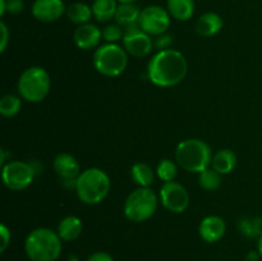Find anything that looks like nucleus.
I'll use <instances>...</instances> for the list:
<instances>
[{
  "mask_svg": "<svg viewBox=\"0 0 262 261\" xmlns=\"http://www.w3.org/2000/svg\"><path fill=\"white\" fill-rule=\"evenodd\" d=\"M51 79L41 67H30L18 79V92L28 102H41L50 91Z\"/></svg>",
  "mask_w": 262,
  "mask_h": 261,
  "instance_id": "5",
  "label": "nucleus"
},
{
  "mask_svg": "<svg viewBox=\"0 0 262 261\" xmlns=\"http://www.w3.org/2000/svg\"><path fill=\"white\" fill-rule=\"evenodd\" d=\"M86 261H114V258L107 252H101L100 251V252H95L92 255H90Z\"/></svg>",
  "mask_w": 262,
  "mask_h": 261,
  "instance_id": "32",
  "label": "nucleus"
},
{
  "mask_svg": "<svg viewBox=\"0 0 262 261\" xmlns=\"http://www.w3.org/2000/svg\"><path fill=\"white\" fill-rule=\"evenodd\" d=\"M188 64L183 54L174 49L160 50L147 67L148 78L159 87H171L181 83L187 76Z\"/></svg>",
  "mask_w": 262,
  "mask_h": 261,
  "instance_id": "1",
  "label": "nucleus"
},
{
  "mask_svg": "<svg viewBox=\"0 0 262 261\" xmlns=\"http://www.w3.org/2000/svg\"><path fill=\"white\" fill-rule=\"evenodd\" d=\"M199 232L205 242L215 243L224 237L225 232H227V225H225L223 217L216 216V215H210V216L202 219Z\"/></svg>",
  "mask_w": 262,
  "mask_h": 261,
  "instance_id": "15",
  "label": "nucleus"
},
{
  "mask_svg": "<svg viewBox=\"0 0 262 261\" xmlns=\"http://www.w3.org/2000/svg\"><path fill=\"white\" fill-rule=\"evenodd\" d=\"M109 191V176L99 168L86 169L77 178V196L86 205L100 204L107 196Z\"/></svg>",
  "mask_w": 262,
  "mask_h": 261,
  "instance_id": "4",
  "label": "nucleus"
},
{
  "mask_svg": "<svg viewBox=\"0 0 262 261\" xmlns=\"http://www.w3.org/2000/svg\"><path fill=\"white\" fill-rule=\"evenodd\" d=\"M71 261H78V260H77V258H74V257H73V258H72Z\"/></svg>",
  "mask_w": 262,
  "mask_h": 261,
  "instance_id": "38",
  "label": "nucleus"
},
{
  "mask_svg": "<svg viewBox=\"0 0 262 261\" xmlns=\"http://www.w3.org/2000/svg\"><path fill=\"white\" fill-rule=\"evenodd\" d=\"M7 12V0H0V15H4Z\"/></svg>",
  "mask_w": 262,
  "mask_h": 261,
  "instance_id": "35",
  "label": "nucleus"
},
{
  "mask_svg": "<svg viewBox=\"0 0 262 261\" xmlns=\"http://www.w3.org/2000/svg\"><path fill=\"white\" fill-rule=\"evenodd\" d=\"M239 230L245 237L247 238H255L257 237V233H256L255 223L253 219H242L239 222Z\"/></svg>",
  "mask_w": 262,
  "mask_h": 261,
  "instance_id": "28",
  "label": "nucleus"
},
{
  "mask_svg": "<svg viewBox=\"0 0 262 261\" xmlns=\"http://www.w3.org/2000/svg\"><path fill=\"white\" fill-rule=\"evenodd\" d=\"M54 170L64 182H76L81 174V166L71 154H59L54 159Z\"/></svg>",
  "mask_w": 262,
  "mask_h": 261,
  "instance_id": "14",
  "label": "nucleus"
},
{
  "mask_svg": "<svg viewBox=\"0 0 262 261\" xmlns=\"http://www.w3.org/2000/svg\"><path fill=\"white\" fill-rule=\"evenodd\" d=\"M166 7L170 17L177 20H188L194 13V0H168Z\"/></svg>",
  "mask_w": 262,
  "mask_h": 261,
  "instance_id": "20",
  "label": "nucleus"
},
{
  "mask_svg": "<svg viewBox=\"0 0 262 261\" xmlns=\"http://www.w3.org/2000/svg\"><path fill=\"white\" fill-rule=\"evenodd\" d=\"M92 61L95 69L100 74L106 77H117L127 68V51L117 44H105L96 49Z\"/></svg>",
  "mask_w": 262,
  "mask_h": 261,
  "instance_id": "6",
  "label": "nucleus"
},
{
  "mask_svg": "<svg viewBox=\"0 0 262 261\" xmlns=\"http://www.w3.org/2000/svg\"><path fill=\"white\" fill-rule=\"evenodd\" d=\"M118 2H119L120 4H130V3H135L137 2V0H118Z\"/></svg>",
  "mask_w": 262,
  "mask_h": 261,
  "instance_id": "37",
  "label": "nucleus"
},
{
  "mask_svg": "<svg viewBox=\"0 0 262 261\" xmlns=\"http://www.w3.org/2000/svg\"><path fill=\"white\" fill-rule=\"evenodd\" d=\"M223 28V19L216 13H205L197 19L196 31L202 37H211L220 32Z\"/></svg>",
  "mask_w": 262,
  "mask_h": 261,
  "instance_id": "16",
  "label": "nucleus"
},
{
  "mask_svg": "<svg viewBox=\"0 0 262 261\" xmlns=\"http://www.w3.org/2000/svg\"><path fill=\"white\" fill-rule=\"evenodd\" d=\"M160 201L166 210L181 214L188 207L189 194L178 182H165L160 188Z\"/></svg>",
  "mask_w": 262,
  "mask_h": 261,
  "instance_id": "10",
  "label": "nucleus"
},
{
  "mask_svg": "<svg viewBox=\"0 0 262 261\" xmlns=\"http://www.w3.org/2000/svg\"><path fill=\"white\" fill-rule=\"evenodd\" d=\"M257 251L258 253H260L261 258H262V235L260 238H258V243H257Z\"/></svg>",
  "mask_w": 262,
  "mask_h": 261,
  "instance_id": "36",
  "label": "nucleus"
},
{
  "mask_svg": "<svg viewBox=\"0 0 262 261\" xmlns=\"http://www.w3.org/2000/svg\"><path fill=\"white\" fill-rule=\"evenodd\" d=\"M171 44H173V38H171V36L168 35L166 32L158 36V38L155 40V46L158 49H160V50H166V49L170 48Z\"/></svg>",
  "mask_w": 262,
  "mask_h": 261,
  "instance_id": "31",
  "label": "nucleus"
},
{
  "mask_svg": "<svg viewBox=\"0 0 262 261\" xmlns=\"http://www.w3.org/2000/svg\"><path fill=\"white\" fill-rule=\"evenodd\" d=\"M176 161L186 171L201 173L211 165V148L205 141L199 138H188L179 142L177 146Z\"/></svg>",
  "mask_w": 262,
  "mask_h": 261,
  "instance_id": "3",
  "label": "nucleus"
},
{
  "mask_svg": "<svg viewBox=\"0 0 262 261\" xmlns=\"http://www.w3.org/2000/svg\"><path fill=\"white\" fill-rule=\"evenodd\" d=\"M211 165L212 169H215L217 173L228 174L237 165V156L229 148H223L212 156Z\"/></svg>",
  "mask_w": 262,
  "mask_h": 261,
  "instance_id": "19",
  "label": "nucleus"
},
{
  "mask_svg": "<svg viewBox=\"0 0 262 261\" xmlns=\"http://www.w3.org/2000/svg\"><path fill=\"white\" fill-rule=\"evenodd\" d=\"M156 173H158V177L161 181L171 182L177 177L178 169H177L176 163L173 160H170V159H163L159 163L158 168H156Z\"/></svg>",
  "mask_w": 262,
  "mask_h": 261,
  "instance_id": "26",
  "label": "nucleus"
},
{
  "mask_svg": "<svg viewBox=\"0 0 262 261\" xmlns=\"http://www.w3.org/2000/svg\"><path fill=\"white\" fill-rule=\"evenodd\" d=\"M102 37V31L92 23L79 25L73 33L74 44L82 50H91L100 44Z\"/></svg>",
  "mask_w": 262,
  "mask_h": 261,
  "instance_id": "13",
  "label": "nucleus"
},
{
  "mask_svg": "<svg viewBox=\"0 0 262 261\" xmlns=\"http://www.w3.org/2000/svg\"><path fill=\"white\" fill-rule=\"evenodd\" d=\"M200 186L206 191H215L222 184V174L217 173L215 169L207 168L206 170L200 173Z\"/></svg>",
  "mask_w": 262,
  "mask_h": 261,
  "instance_id": "25",
  "label": "nucleus"
},
{
  "mask_svg": "<svg viewBox=\"0 0 262 261\" xmlns=\"http://www.w3.org/2000/svg\"><path fill=\"white\" fill-rule=\"evenodd\" d=\"M0 31H2V46H0V50L4 51L8 45V41H9V30H8L7 25L4 22H0Z\"/></svg>",
  "mask_w": 262,
  "mask_h": 261,
  "instance_id": "33",
  "label": "nucleus"
},
{
  "mask_svg": "<svg viewBox=\"0 0 262 261\" xmlns=\"http://www.w3.org/2000/svg\"><path fill=\"white\" fill-rule=\"evenodd\" d=\"M118 0H95L92 4V13L99 22H109L115 18L118 9Z\"/></svg>",
  "mask_w": 262,
  "mask_h": 261,
  "instance_id": "21",
  "label": "nucleus"
},
{
  "mask_svg": "<svg viewBox=\"0 0 262 261\" xmlns=\"http://www.w3.org/2000/svg\"><path fill=\"white\" fill-rule=\"evenodd\" d=\"M140 14L141 10L133 3H130V4H119L114 19L118 25L122 26L124 30H127V28L133 27V26H138Z\"/></svg>",
  "mask_w": 262,
  "mask_h": 261,
  "instance_id": "18",
  "label": "nucleus"
},
{
  "mask_svg": "<svg viewBox=\"0 0 262 261\" xmlns=\"http://www.w3.org/2000/svg\"><path fill=\"white\" fill-rule=\"evenodd\" d=\"M124 33L125 30H123L122 26H119L118 23H115V25H107L102 30V38L107 44H115L117 41L122 40L124 37Z\"/></svg>",
  "mask_w": 262,
  "mask_h": 261,
  "instance_id": "27",
  "label": "nucleus"
},
{
  "mask_svg": "<svg viewBox=\"0 0 262 261\" xmlns=\"http://www.w3.org/2000/svg\"><path fill=\"white\" fill-rule=\"evenodd\" d=\"M0 237H2V243H0V252H4L8 248L10 243V238H12V234H10V230L8 229L7 225L2 224L0 225Z\"/></svg>",
  "mask_w": 262,
  "mask_h": 261,
  "instance_id": "29",
  "label": "nucleus"
},
{
  "mask_svg": "<svg viewBox=\"0 0 262 261\" xmlns=\"http://www.w3.org/2000/svg\"><path fill=\"white\" fill-rule=\"evenodd\" d=\"M37 171L31 163L25 161H9L3 165L2 178L5 187L12 191H22L27 188L35 179Z\"/></svg>",
  "mask_w": 262,
  "mask_h": 261,
  "instance_id": "8",
  "label": "nucleus"
},
{
  "mask_svg": "<svg viewBox=\"0 0 262 261\" xmlns=\"http://www.w3.org/2000/svg\"><path fill=\"white\" fill-rule=\"evenodd\" d=\"M25 9L23 0H7V12L10 14H19Z\"/></svg>",
  "mask_w": 262,
  "mask_h": 261,
  "instance_id": "30",
  "label": "nucleus"
},
{
  "mask_svg": "<svg viewBox=\"0 0 262 261\" xmlns=\"http://www.w3.org/2000/svg\"><path fill=\"white\" fill-rule=\"evenodd\" d=\"M22 107V101L18 96L12 94H8L0 99V113L3 117L12 118L19 113Z\"/></svg>",
  "mask_w": 262,
  "mask_h": 261,
  "instance_id": "24",
  "label": "nucleus"
},
{
  "mask_svg": "<svg viewBox=\"0 0 262 261\" xmlns=\"http://www.w3.org/2000/svg\"><path fill=\"white\" fill-rule=\"evenodd\" d=\"M61 248L59 234L49 228L32 230L25 241V252L31 261H56Z\"/></svg>",
  "mask_w": 262,
  "mask_h": 261,
  "instance_id": "2",
  "label": "nucleus"
},
{
  "mask_svg": "<svg viewBox=\"0 0 262 261\" xmlns=\"http://www.w3.org/2000/svg\"><path fill=\"white\" fill-rule=\"evenodd\" d=\"M130 174H132L133 181L138 186L146 187V188H148L154 183V179H155L152 168L146 163H136L130 169Z\"/></svg>",
  "mask_w": 262,
  "mask_h": 261,
  "instance_id": "23",
  "label": "nucleus"
},
{
  "mask_svg": "<svg viewBox=\"0 0 262 261\" xmlns=\"http://www.w3.org/2000/svg\"><path fill=\"white\" fill-rule=\"evenodd\" d=\"M158 209V197L152 189L140 187L130 192L124 202L125 217L133 223H142L150 219Z\"/></svg>",
  "mask_w": 262,
  "mask_h": 261,
  "instance_id": "7",
  "label": "nucleus"
},
{
  "mask_svg": "<svg viewBox=\"0 0 262 261\" xmlns=\"http://www.w3.org/2000/svg\"><path fill=\"white\" fill-rule=\"evenodd\" d=\"M66 14L69 20H72V22L79 26L84 25V23H89V20L91 19L94 13H92V7L87 5L86 3L77 2L67 8Z\"/></svg>",
  "mask_w": 262,
  "mask_h": 261,
  "instance_id": "22",
  "label": "nucleus"
},
{
  "mask_svg": "<svg viewBox=\"0 0 262 261\" xmlns=\"http://www.w3.org/2000/svg\"><path fill=\"white\" fill-rule=\"evenodd\" d=\"M123 45L125 51L135 58H143L152 50L154 42L150 35L143 32L140 26H133L125 30L123 37Z\"/></svg>",
  "mask_w": 262,
  "mask_h": 261,
  "instance_id": "11",
  "label": "nucleus"
},
{
  "mask_svg": "<svg viewBox=\"0 0 262 261\" xmlns=\"http://www.w3.org/2000/svg\"><path fill=\"white\" fill-rule=\"evenodd\" d=\"M261 258L260 253H258V251L256 252V251H251L250 253L247 255V257H246V261H258Z\"/></svg>",
  "mask_w": 262,
  "mask_h": 261,
  "instance_id": "34",
  "label": "nucleus"
},
{
  "mask_svg": "<svg viewBox=\"0 0 262 261\" xmlns=\"http://www.w3.org/2000/svg\"><path fill=\"white\" fill-rule=\"evenodd\" d=\"M82 220L77 216H67L60 220L58 225L56 233L59 234L61 241L71 242V241L77 240L82 233Z\"/></svg>",
  "mask_w": 262,
  "mask_h": 261,
  "instance_id": "17",
  "label": "nucleus"
},
{
  "mask_svg": "<svg viewBox=\"0 0 262 261\" xmlns=\"http://www.w3.org/2000/svg\"><path fill=\"white\" fill-rule=\"evenodd\" d=\"M138 26L147 35L160 36L170 26V14L160 5H148L141 10Z\"/></svg>",
  "mask_w": 262,
  "mask_h": 261,
  "instance_id": "9",
  "label": "nucleus"
},
{
  "mask_svg": "<svg viewBox=\"0 0 262 261\" xmlns=\"http://www.w3.org/2000/svg\"><path fill=\"white\" fill-rule=\"evenodd\" d=\"M66 12L63 0H35L32 4V15L40 22H55Z\"/></svg>",
  "mask_w": 262,
  "mask_h": 261,
  "instance_id": "12",
  "label": "nucleus"
}]
</instances>
